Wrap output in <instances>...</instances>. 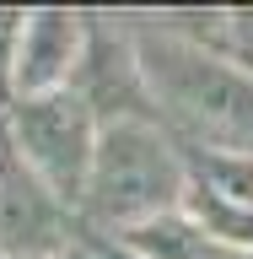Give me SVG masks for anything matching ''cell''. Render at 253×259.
<instances>
[{"mask_svg": "<svg viewBox=\"0 0 253 259\" xmlns=\"http://www.w3.org/2000/svg\"><path fill=\"white\" fill-rule=\"evenodd\" d=\"M0 130L11 135V146L22 151L32 173L60 194L70 210H81L86 178H92V157H97V113L86 108V97L76 87L65 92H43V97H16L0 113Z\"/></svg>", "mask_w": 253, "mask_h": 259, "instance_id": "3957f363", "label": "cell"}, {"mask_svg": "<svg viewBox=\"0 0 253 259\" xmlns=\"http://www.w3.org/2000/svg\"><path fill=\"white\" fill-rule=\"evenodd\" d=\"M189 157L157 119H119L97 135L92 178L81 194V227L129 238L151 222L183 216L189 205Z\"/></svg>", "mask_w": 253, "mask_h": 259, "instance_id": "7a4b0ae2", "label": "cell"}, {"mask_svg": "<svg viewBox=\"0 0 253 259\" xmlns=\"http://www.w3.org/2000/svg\"><path fill=\"white\" fill-rule=\"evenodd\" d=\"M22 16L16 6H0V113L11 108V92H16V44H22Z\"/></svg>", "mask_w": 253, "mask_h": 259, "instance_id": "9c48e42d", "label": "cell"}, {"mask_svg": "<svg viewBox=\"0 0 253 259\" xmlns=\"http://www.w3.org/2000/svg\"><path fill=\"white\" fill-rule=\"evenodd\" d=\"M81 54H86V11L65 6H32L22 16V44H16V97H43L76 87Z\"/></svg>", "mask_w": 253, "mask_h": 259, "instance_id": "8992f818", "label": "cell"}, {"mask_svg": "<svg viewBox=\"0 0 253 259\" xmlns=\"http://www.w3.org/2000/svg\"><path fill=\"white\" fill-rule=\"evenodd\" d=\"M135 248H145L151 259H253V254H237V248H226V243L205 238L189 216H167V222H151L140 232H129Z\"/></svg>", "mask_w": 253, "mask_h": 259, "instance_id": "ba28073f", "label": "cell"}, {"mask_svg": "<svg viewBox=\"0 0 253 259\" xmlns=\"http://www.w3.org/2000/svg\"><path fill=\"white\" fill-rule=\"evenodd\" d=\"M81 216L32 173L0 130V259H70Z\"/></svg>", "mask_w": 253, "mask_h": 259, "instance_id": "277c9868", "label": "cell"}, {"mask_svg": "<svg viewBox=\"0 0 253 259\" xmlns=\"http://www.w3.org/2000/svg\"><path fill=\"white\" fill-rule=\"evenodd\" d=\"M226 44L253 54V11H232V22H226Z\"/></svg>", "mask_w": 253, "mask_h": 259, "instance_id": "8fae6325", "label": "cell"}, {"mask_svg": "<svg viewBox=\"0 0 253 259\" xmlns=\"http://www.w3.org/2000/svg\"><path fill=\"white\" fill-rule=\"evenodd\" d=\"M70 259H151V254L135 248L129 238H113V232H92V227H81L76 243H70Z\"/></svg>", "mask_w": 253, "mask_h": 259, "instance_id": "30bf717a", "label": "cell"}, {"mask_svg": "<svg viewBox=\"0 0 253 259\" xmlns=\"http://www.w3.org/2000/svg\"><path fill=\"white\" fill-rule=\"evenodd\" d=\"M76 92L86 97L97 124L157 119L140 60H135V38H129L119 11H86V54H81V70H76Z\"/></svg>", "mask_w": 253, "mask_h": 259, "instance_id": "5b68a950", "label": "cell"}, {"mask_svg": "<svg viewBox=\"0 0 253 259\" xmlns=\"http://www.w3.org/2000/svg\"><path fill=\"white\" fill-rule=\"evenodd\" d=\"M157 124L183 151H253V70L232 54V11H119Z\"/></svg>", "mask_w": 253, "mask_h": 259, "instance_id": "6da1fadb", "label": "cell"}, {"mask_svg": "<svg viewBox=\"0 0 253 259\" xmlns=\"http://www.w3.org/2000/svg\"><path fill=\"white\" fill-rule=\"evenodd\" d=\"M183 157H189L194 194L253 210V151H183Z\"/></svg>", "mask_w": 253, "mask_h": 259, "instance_id": "52a82bcc", "label": "cell"}]
</instances>
